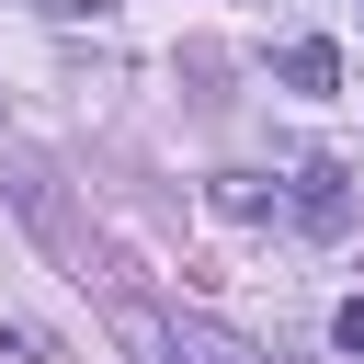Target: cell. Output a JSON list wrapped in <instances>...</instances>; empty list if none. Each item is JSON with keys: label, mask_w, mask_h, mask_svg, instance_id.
<instances>
[{"label": "cell", "mask_w": 364, "mask_h": 364, "mask_svg": "<svg viewBox=\"0 0 364 364\" xmlns=\"http://www.w3.org/2000/svg\"><path fill=\"white\" fill-rule=\"evenodd\" d=\"M171 364H262V353H239L216 318H182V330H171Z\"/></svg>", "instance_id": "3957f363"}, {"label": "cell", "mask_w": 364, "mask_h": 364, "mask_svg": "<svg viewBox=\"0 0 364 364\" xmlns=\"http://www.w3.org/2000/svg\"><path fill=\"white\" fill-rule=\"evenodd\" d=\"M273 68H284V91H330V80H341V46H330V34H296Z\"/></svg>", "instance_id": "6da1fadb"}, {"label": "cell", "mask_w": 364, "mask_h": 364, "mask_svg": "<svg viewBox=\"0 0 364 364\" xmlns=\"http://www.w3.org/2000/svg\"><path fill=\"white\" fill-rule=\"evenodd\" d=\"M296 216H307V228H341V216H353V193H341V171H330V159H307V171H296Z\"/></svg>", "instance_id": "7a4b0ae2"}, {"label": "cell", "mask_w": 364, "mask_h": 364, "mask_svg": "<svg viewBox=\"0 0 364 364\" xmlns=\"http://www.w3.org/2000/svg\"><path fill=\"white\" fill-rule=\"evenodd\" d=\"M330 341H341V353H364V296H353V307L330 318Z\"/></svg>", "instance_id": "277c9868"}, {"label": "cell", "mask_w": 364, "mask_h": 364, "mask_svg": "<svg viewBox=\"0 0 364 364\" xmlns=\"http://www.w3.org/2000/svg\"><path fill=\"white\" fill-rule=\"evenodd\" d=\"M273 364H284V353H273Z\"/></svg>", "instance_id": "5b68a950"}]
</instances>
